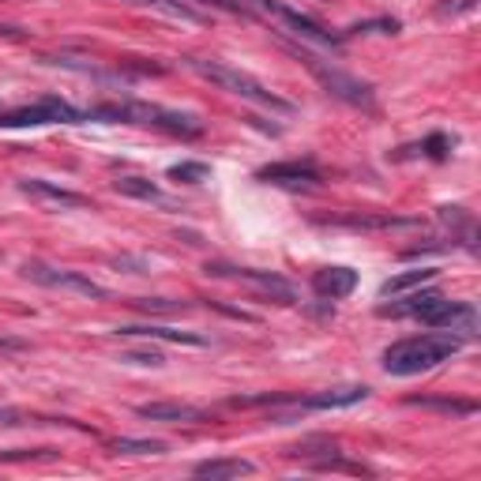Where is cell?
I'll return each instance as SVG.
<instances>
[{
  "label": "cell",
  "instance_id": "obj_20",
  "mask_svg": "<svg viewBox=\"0 0 481 481\" xmlns=\"http://www.w3.org/2000/svg\"><path fill=\"white\" fill-rule=\"evenodd\" d=\"M170 177L181 184H200V181L211 177V165L207 162H177V165H170Z\"/></svg>",
  "mask_w": 481,
  "mask_h": 481
},
{
  "label": "cell",
  "instance_id": "obj_6",
  "mask_svg": "<svg viewBox=\"0 0 481 481\" xmlns=\"http://www.w3.org/2000/svg\"><path fill=\"white\" fill-rule=\"evenodd\" d=\"M23 275H27L31 282H38V286H46V289H68V294L91 298V301H106V298H110V289L98 286L94 279L79 275V271L49 267V263H41V260H27V263H23Z\"/></svg>",
  "mask_w": 481,
  "mask_h": 481
},
{
  "label": "cell",
  "instance_id": "obj_19",
  "mask_svg": "<svg viewBox=\"0 0 481 481\" xmlns=\"http://www.w3.org/2000/svg\"><path fill=\"white\" fill-rule=\"evenodd\" d=\"M113 188H117L120 196H129V200H143V203H162V207L170 203L158 184L143 181V177H117V181H113Z\"/></svg>",
  "mask_w": 481,
  "mask_h": 481
},
{
  "label": "cell",
  "instance_id": "obj_18",
  "mask_svg": "<svg viewBox=\"0 0 481 481\" xmlns=\"http://www.w3.org/2000/svg\"><path fill=\"white\" fill-rule=\"evenodd\" d=\"M441 271L436 267H417V271H403V275H395V279H387L384 286H380V298H399V294H406V289H414V286H425V282H432Z\"/></svg>",
  "mask_w": 481,
  "mask_h": 481
},
{
  "label": "cell",
  "instance_id": "obj_28",
  "mask_svg": "<svg viewBox=\"0 0 481 481\" xmlns=\"http://www.w3.org/2000/svg\"><path fill=\"white\" fill-rule=\"evenodd\" d=\"M53 455L49 448H41V451H0V463H27V459H46Z\"/></svg>",
  "mask_w": 481,
  "mask_h": 481
},
{
  "label": "cell",
  "instance_id": "obj_30",
  "mask_svg": "<svg viewBox=\"0 0 481 481\" xmlns=\"http://www.w3.org/2000/svg\"><path fill=\"white\" fill-rule=\"evenodd\" d=\"M0 350H27L23 339H12V334H0Z\"/></svg>",
  "mask_w": 481,
  "mask_h": 481
},
{
  "label": "cell",
  "instance_id": "obj_4",
  "mask_svg": "<svg viewBox=\"0 0 481 481\" xmlns=\"http://www.w3.org/2000/svg\"><path fill=\"white\" fill-rule=\"evenodd\" d=\"M282 46L294 53L301 65L312 72V79L320 83V87L331 94V98H339V102H346V106H353V110H365V113H372L376 110V94H372V83H365V79H358V76H350V72H343L339 65H331V60H324V57H316L312 49H305V46H294V41H282Z\"/></svg>",
  "mask_w": 481,
  "mask_h": 481
},
{
  "label": "cell",
  "instance_id": "obj_2",
  "mask_svg": "<svg viewBox=\"0 0 481 481\" xmlns=\"http://www.w3.org/2000/svg\"><path fill=\"white\" fill-rule=\"evenodd\" d=\"M87 120H124V124H143V129H162L170 136H203V120L192 113H177L151 102H106V106L87 110Z\"/></svg>",
  "mask_w": 481,
  "mask_h": 481
},
{
  "label": "cell",
  "instance_id": "obj_8",
  "mask_svg": "<svg viewBox=\"0 0 481 481\" xmlns=\"http://www.w3.org/2000/svg\"><path fill=\"white\" fill-rule=\"evenodd\" d=\"M422 324L441 327V331L455 334V339H459V334H463V339H474V334H477V312H474L470 301H448V298H444L441 308L429 312Z\"/></svg>",
  "mask_w": 481,
  "mask_h": 481
},
{
  "label": "cell",
  "instance_id": "obj_24",
  "mask_svg": "<svg viewBox=\"0 0 481 481\" xmlns=\"http://www.w3.org/2000/svg\"><path fill=\"white\" fill-rule=\"evenodd\" d=\"M120 361L124 365H147V369H162L165 358L158 350H129V353H120Z\"/></svg>",
  "mask_w": 481,
  "mask_h": 481
},
{
  "label": "cell",
  "instance_id": "obj_12",
  "mask_svg": "<svg viewBox=\"0 0 481 481\" xmlns=\"http://www.w3.org/2000/svg\"><path fill=\"white\" fill-rule=\"evenodd\" d=\"M369 399V387L365 384H346V387H331L320 395H298V406L294 410H334V406H353V403H365Z\"/></svg>",
  "mask_w": 481,
  "mask_h": 481
},
{
  "label": "cell",
  "instance_id": "obj_23",
  "mask_svg": "<svg viewBox=\"0 0 481 481\" xmlns=\"http://www.w3.org/2000/svg\"><path fill=\"white\" fill-rule=\"evenodd\" d=\"M451 147H455V139H448V136H441V132H436V136H429V139L422 143V147H410V151H425L432 162H444Z\"/></svg>",
  "mask_w": 481,
  "mask_h": 481
},
{
  "label": "cell",
  "instance_id": "obj_17",
  "mask_svg": "<svg viewBox=\"0 0 481 481\" xmlns=\"http://www.w3.org/2000/svg\"><path fill=\"white\" fill-rule=\"evenodd\" d=\"M117 334H124V339H162V343H188V346H203L200 334L192 331H174V327H117Z\"/></svg>",
  "mask_w": 481,
  "mask_h": 481
},
{
  "label": "cell",
  "instance_id": "obj_25",
  "mask_svg": "<svg viewBox=\"0 0 481 481\" xmlns=\"http://www.w3.org/2000/svg\"><path fill=\"white\" fill-rule=\"evenodd\" d=\"M38 417L19 410V406H0V429H19V425H34Z\"/></svg>",
  "mask_w": 481,
  "mask_h": 481
},
{
  "label": "cell",
  "instance_id": "obj_7",
  "mask_svg": "<svg viewBox=\"0 0 481 481\" xmlns=\"http://www.w3.org/2000/svg\"><path fill=\"white\" fill-rule=\"evenodd\" d=\"M79 120H83V113L76 106L49 94V98H38L34 106L0 113V129H41V124H79Z\"/></svg>",
  "mask_w": 481,
  "mask_h": 481
},
{
  "label": "cell",
  "instance_id": "obj_15",
  "mask_svg": "<svg viewBox=\"0 0 481 481\" xmlns=\"http://www.w3.org/2000/svg\"><path fill=\"white\" fill-rule=\"evenodd\" d=\"M139 8H151L158 15H170V19H181V23H211V12L196 8L192 0H132Z\"/></svg>",
  "mask_w": 481,
  "mask_h": 481
},
{
  "label": "cell",
  "instance_id": "obj_1",
  "mask_svg": "<svg viewBox=\"0 0 481 481\" xmlns=\"http://www.w3.org/2000/svg\"><path fill=\"white\" fill-rule=\"evenodd\" d=\"M463 339H455L448 331H436V334H414V339H399L395 346L384 350V372L387 376H417V372H429L436 365L451 361Z\"/></svg>",
  "mask_w": 481,
  "mask_h": 481
},
{
  "label": "cell",
  "instance_id": "obj_14",
  "mask_svg": "<svg viewBox=\"0 0 481 481\" xmlns=\"http://www.w3.org/2000/svg\"><path fill=\"white\" fill-rule=\"evenodd\" d=\"M139 417L147 422H170V425H181V422H207V414L192 403H139L136 406Z\"/></svg>",
  "mask_w": 481,
  "mask_h": 481
},
{
  "label": "cell",
  "instance_id": "obj_11",
  "mask_svg": "<svg viewBox=\"0 0 481 481\" xmlns=\"http://www.w3.org/2000/svg\"><path fill=\"white\" fill-rule=\"evenodd\" d=\"M312 289L324 298V301H343L358 289V271L350 267H324L312 275Z\"/></svg>",
  "mask_w": 481,
  "mask_h": 481
},
{
  "label": "cell",
  "instance_id": "obj_9",
  "mask_svg": "<svg viewBox=\"0 0 481 481\" xmlns=\"http://www.w3.org/2000/svg\"><path fill=\"white\" fill-rule=\"evenodd\" d=\"M19 192L31 196V200L41 203V207H65V211H76V207H87V203H91L87 196L72 192V188H60V184H53V181H41V177L19 181Z\"/></svg>",
  "mask_w": 481,
  "mask_h": 481
},
{
  "label": "cell",
  "instance_id": "obj_26",
  "mask_svg": "<svg viewBox=\"0 0 481 481\" xmlns=\"http://www.w3.org/2000/svg\"><path fill=\"white\" fill-rule=\"evenodd\" d=\"M399 31V19H369V23L350 27L346 34H395Z\"/></svg>",
  "mask_w": 481,
  "mask_h": 481
},
{
  "label": "cell",
  "instance_id": "obj_10",
  "mask_svg": "<svg viewBox=\"0 0 481 481\" xmlns=\"http://www.w3.org/2000/svg\"><path fill=\"white\" fill-rule=\"evenodd\" d=\"M256 177L267 181V184H289V188H301V184L316 188L324 181V174L312 162H275V165H263Z\"/></svg>",
  "mask_w": 481,
  "mask_h": 481
},
{
  "label": "cell",
  "instance_id": "obj_13",
  "mask_svg": "<svg viewBox=\"0 0 481 481\" xmlns=\"http://www.w3.org/2000/svg\"><path fill=\"white\" fill-rule=\"evenodd\" d=\"M444 301V294H436V289H417V294L403 298V301H391V305H380V316H395V320H403V316H414V320H425L429 312H436Z\"/></svg>",
  "mask_w": 481,
  "mask_h": 481
},
{
  "label": "cell",
  "instance_id": "obj_3",
  "mask_svg": "<svg viewBox=\"0 0 481 481\" xmlns=\"http://www.w3.org/2000/svg\"><path fill=\"white\" fill-rule=\"evenodd\" d=\"M184 68H192L196 76H203L207 83H215V87L237 94L245 102H253V106H263V110H275V113H294V102L279 98L275 91H267L260 79H253L241 68H229L222 60H207V57H184Z\"/></svg>",
  "mask_w": 481,
  "mask_h": 481
},
{
  "label": "cell",
  "instance_id": "obj_16",
  "mask_svg": "<svg viewBox=\"0 0 481 481\" xmlns=\"http://www.w3.org/2000/svg\"><path fill=\"white\" fill-rule=\"evenodd\" d=\"M256 467L248 459H207V463H196V477H211V481H226V477H245Z\"/></svg>",
  "mask_w": 481,
  "mask_h": 481
},
{
  "label": "cell",
  "instance_id": "obj_21",
  "mask_svg": "<svg viewBox=\"0 0 481 481\" xmlns=\"http://www.w3.org/2000/svg\"><path fill=\"white\" fill-rule=\"evenodd\" d=\"M113 451L117 455H162L165 441H129V436H120V441H113Z\"/></svg>",
  "mask_w": 481,
  "mask_h": 481
},
{
  "label": "cell",
  "instance_id": "obj_5",
  "mask_svg": "<svg viewBox=\"0 0 481 481\" xmlns=\"http://www.w3.org/2000/svg\"><path fill=\"white\" fill-rule=\"evenodd\" d=\"M207 275H215V279H234L248 289H256V294L271 298V301H279V305H294L298 294H294V286H289L282 275H275V271H256V267H229V263H207Z\"/></svg>",
  "mask_w": 481,
  "mask_h": 481
},
{
  "label": "cell",
  "instance_id": "obj_22",
  "mask_svg": "<svg viewBox=\"0 0 481 481\" xmlns=\"http://www.w3.org/2000/svg\"><path fill=\"white\" fill-rule=\"evenodd\" d=\"M410 406H425V410H441V414H474V403H455V399H410Z\"/></svg>",
  "mask_w": 481,
  "mask_h": 481
},
{
  "label": "cell",
  "instance_id": "obj_27",
  "mask_svg": "<svg viewBox=\"0 0 481 481\" xmlns=\"http://www.w3.org/2000/svg\"><path fill=\"white\" fill-rule=\"evenodd\" d=\"M132 305L143 308V312H177V308H184V305L165 301V298H139V301H132Z\"/></svg>",
  "mask_w": 481,
  "mask_h": 481
},
{
  "label": "cell",
  "instance_id": "obj_29",
  "mask_svg": "<svg viewBox=\"0 0 481 481\" xmlns=\"http://www.w3.org/2000/svg\"><path fill=\"white\" fill-rule=\"evenodd\" d=\"M477 0H444L441 8H436V15H459V12H474Z\"/></svg>",
  "mask_w": 481,
  "mask_h": 481
}]
</instances>
